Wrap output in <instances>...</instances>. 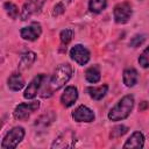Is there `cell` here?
<instances>
[{
  "mask_svg": "<svg viewBox=\"0 0 149 149\" xmlns=\"http://www.w3.org/2000/svg\"><path fill=\"white\" fill-rule=\"evenodd\" d=\"M127 132H128V127H127V126L119 125V126H115V127L112 129L109 136H111L112 139H116V137H120V136L125 135Z\"/></svg>",
  "mask_w": 149,
  "mask_h": 149,
  "instance_id": "44dd1931",
  "label": "cell"
},
{
  "mask_svg": "<svg viewBox=\"0 0 149 149\" xmlns=\"http://www.w3.org/2000/svg\"><path fill=\"white\" fill-rule=\"evenodd\" d=\"M133 14L132 10V6L128 2H120L114 7L113 10V15H114V20L116 23H126L128 22V20L130 19Z\"/></svg>",
  "mask_w": 149,
  "mask_h": 149,
  "instance_id": "8992f818",
  "label": "cell"
},
{
  "mask_svg": "<svg viewBox=\"0 0 149 149\" xmlns=\"http://www.w3.org/2000/svg\"><path fill=\"white\" fill-rule=\"evenodd\" d=\"M122 79H123V84H125L127 87H133L134 85L137 84L139 73H137V71H136L134 68L126 69V70L123 71V74H122Z\"/></svg>",
  "mask_w": 149,
  "mask_h": 149,
  "instance_id": "5bb4252c",
  "label": "cell"
},
{
  "mask_svg": "<svg viewBox=\"0 0 149 149\" xmlns=\"http://www.w3.org/2000/svg\"><path fill=\"white\" fill-rule=\"evenodd\" d=\"M45 79V76L43 73L41 74H37L36 77L33 78V80L28 84V87L26 88L24 93H23V97L26 99H34L36 95H37V92L38 90L41 88L42 84H43V80Z\"/></svg>",
  "mask_w": 149,
  "mask_h": 149,
  "instance_id": "9c48e42d",
  "label": "cell"
},
{
  "mask_svg": "<svg viewBox=\"0 0 149 149\" xmlns=\"http://www.w3.org/2000/svg\"><path fill=\"white\" fill-rule=\"evenodd\" d=\"M76 143V134L68 129L64 130L63 133H61L54 141V143L51 144V148H72L74 147Z\"/></svg>",
  "mask_w": 149,
  "mask_h": 149,
  "instance_id": "5b68a950",
  "label": "cell"
},
{
  "mask_svg": "<svg viewBox=\"0 0 149 149\" xmlns=\"http://www.w3.org/2000/svg\"><path fill=\"white\" fill-rule=\"evenodd\" d=\"M144 40H146L144 35H135L134 37H132V40L129 42V45L133 47V48H137L144 42Z\"/></svg>",
  "mask_w": 149,
  "mask_h": 149,
  "instance_id": "cb8c5ba5",
  "label": "cell"
},
{
  "mask_svg": "<svg viewBox=\"0 0 149 149\" xmlns=\"http://www.w3.org/2000/svg\"><path fill=\"white\" fill-rule=\"evenodd\" d=\"M134 97L132 94L125 95L108 112V119L111 121H120L127 119L134 107Z\"/></svg>",
  "mask_w": 149,
  "mask_h": 149,
  "instance_id": "6da1fadb",
  "label": "cell"
},
{
  "mask_svg": "<svg viewBox=\"0 0 149 149\" xmlns=\"http://www.w3.org/2000/svg\"><path fill=\"white\" fill-rule=\"evenodd\" d=\"M71 58L79 65H85L90 61V51L81 44H77L70 50Z\"/></svg>",
  "mask_w": 149,
  "mask_h": 149,
  "instance_id": "52a82bcc",
  "label": "cell"
},
{
  "mask_svg": "<svg viewBox=\"0 0 149 149\" xmlns=\"http://www.w3.org/2000/svg\"><path fill=\"white\" fill-rule=\"evenodd\" d=\"M107 6V0H90L88 1V9L92 13H101Z\"/></svg>",
  "mask_w": 149,
  "mask_h": 149,
  "instance_id": "d6986e66",
  "label": "cell"
},
{
  "mask_svg": "<svg viewBox=\"0 0 149 149\" xmlns=\"http://www.w3.org/2000/svg\"><path fill=\"white\" fill-rule=\"evenodd\" d=\"M78 99V90L74 86H68L61 95V102L64 107H71Z\"/></svg>",
  "mask_w": 149,
  "mask_h": 149,
  "instance_id": "7c38bea8",
  "label": "cell"
},
{
  "mask_svg": "<svg viewBox=\"0 0 149 149\" xmlns=\"http://www.w3.org/2000/svg\"><path fill=\"white\" fill-rule=\"evenodd\" d=\"M72 37H73V30H72V29H64V30H62L61 34H59L61 42H62V44H64V45H66L68 43H70L71 40H72Z\"/></svg>",
  "mask_w": 149,
  "mask_h": 149,
  "instance_id": "7402d4cb",
  "label": "cell"
},
{
  "mask_svg": "<svg viewBox=\"0 0 149 149\" xmlns=\"http://www.w3.org/2000/svg\"><path fill=\"white\" fill-rule=\"evenodd\" d=\"M72 118L77 122H92L94 120V113L87 106L80 105L72 112Z\"/></svg>",
  "mask_w": 149,
  "mask_h": 149,
  "instance_id": "30bf717a",
  "label": "cell"
},
{
  "mask_svg": "<svg viewBox=\"0 0 149 149\" xmlns=\"http://www.w3.org/2000/svg\"><path fill=\"white\" fill-rule=\"evenodd\" d=\"M24 137V129L22 127H14L12 128L3 137L1 142L2 149H14Z\"/></svg>",
  "mask_w": 149,
  "mask_h": 149,
  "instance_id": "3957f363",
  "label": "cell"
},
{
  "mask_svg": "<svg viewBox=\"0 0 149 149\" xmlns=\"http://www.w3.org/2000/svg\"><path fill=\"white\" fill-rule=\"evenodd\" d=\"M35 59H36L35 52H33V51H27V52H24V54L21 56V58H20V62H19V70L23 71V70L29 69V68L34 64Z\"/></svg>",
  "mask_w": 149,
  "mask_h": 149,
  "instance_id": "9a60e30c",
  "label": "cell"
},
{
  "mask_svg": "<svg viewBox=\"0 0 149 149\" xmlns=\"http://www.w3.org/2000/svg\"><path fill=\"white\" fill-rule=\"evenodd\" d=\"M3 8L7 13V15L10 17V19H16L19 16V8L15 3L10 2V1H7L3 3Z\"/></svg>",
  "mask_w": 149,
  "mask_h": 149,
  "instance_id": "ffe728a7",
  "label": "cell"
},
{
  "mask_svg": "<svg viewBox=\"0 0 149 149\" xmlns=\"http://www.w3.org/2000/svg\"><path fill=\"white\" fill-rule=\"evenodd\" d=\"M143 146H144L143 134L141 132H134L123 144V148H143Z\"/></svg>",
  "mask_w": 149,
  "mask_h": 149,
  "instance_id": "4fadbf2b",
  "label": "cell"
},
{
  "mask_svg": "<svg viewBox=\"0 0 149 149\" xmlns=\"http://www.w3.org/2000/svg\"><path fill=\"white\" fill-rule=\"evenodd\" d=\"M7 83H8L9 90H12V91H14V92L20 91V90L24 86V79L22 78V76H21L20 73H13V74L8 78Z\"/></svg>",
  "mask_w": 149,
  "mask_h": 149,
  "instance_id": "e0dca14e",
  "label": "cell"
},
{
  "mask_svg": "<svg viewBox=\"0 0 149 149\" xmlns=\"http://www.w3.org/2000/svg\"><path fill=\"white\" fill-rule=\"evenodd\" d=\"M66 1H68V2H71V1H72V0H66Z\"/></svg>",
  "mask_w": 149,
  "mask_h": 149,
  "instance_id": "484cf974",
  "label": "cell"
},
{
  "mask_svg": "<svg viewBox=\"0 0 149 149\" xmlns=\"http://www.w3.org/2000/svg\"><path fill=\"white\" fill-rule=\"evenodd\" d=\"M85 78L88 83H92V84H95L100 80L101 78V73H100V69L98 65H93V66H90L86 71H85Z\"/></svg>",
  "mask_w": 149,
  "mask_h": 149,
  "instance_id": "ac0fdd59",
  "label": "cell"
},
{
  "mask_svg": "<svg viewBox=\"0 0 149 149\" xmlns=\"http://www.w3.org/2000/svg\"><path fill=\"white\" fill-rule=\"evenodd\" d=\"M42 34V27L37 22H33L28 27H23L20 30V35L26 41H35L37 40Z\"/></svg>",
  "mask_w": 149,
  "mask_h": 149,
  "instance_id": "ba28073f",
  "label": "cell"
},
{
  "mask_svg": "<svg viewBox=\"0 0 149 149\" xmlns=\"http://www.w3.org/2000/svg\"><path fill=\"white\" fill-rule=\"evenodd\" d=\"M64 12H65V7H64V3H63V2H59V3H57V5L55 6V8H54V12H52V15H54V16H58V15L63 14Z\"/></svg>",
  "mask_w": 149,
  "mask_h": 149,
  "instance_id": "d4e9b609",
  "label": "cell"
},
{
  "mask_svg": "<svg viewBox=\"0 0 149 149\" xmlns=\"http://www.w3.org/2000/svg\"><path fill=\"white\" fill-rule=\"evenodd\" d=\"M40 108V102L38 101H31V102H22L19 104L14 112L13 115L16 120H27L31 113H34L36 109Z\"/></svg>",
  "mask_w": 149,
  "mask_h": 149,
  "instance_id": "277c9868",
  "label": "cell"
},
{
  "mask_svg": "<svg viewBox=\"0 0 149 149\" xmlns=\"http://www.w3.org/2000/svg\"><path fill=\"white\" fill-rule=\"evenodd\" d=\"M139 64L142 68H144V69L149 68V47H147L143 50V52L140 55V57H139Z\"/></svg>",
  "mask_w": 149,
  "mask_h": 149,
  "instance_id": "603a6c76",
  "label": "cell"
},
{
  "mask_svg": "<svg viewBox=\"0 0 149 149\" xmlns=\"http://www.w3.org/2000/svg\"><path fill=\"white\" fill-rule=\"evenodd\" d=\"M86 91H87L88 95H90L92 99H94V100H100V99H102V98L106 95V93H107V91H108V86H107L106 84H104V85H101V86H98V87H95V86H90V87L86 88Z\"/></svg>",
  "mask_w": 149,
  "mask_h": 149,
  "instance_id": "2e32d148",
  "label": "cell"
},
{
  "mask_svg": "<svg viewBox=\"0 0 149 149\" xmlns=\"http://www.w3.org/2000/svg\"><path fill=\"white\" fill-rule=\"evenodd\" d=\"M72 76V66L69 63H63L61 64L54 72L50 83H49V95L52 94V92L62 88L71 78Z\"/></svg>",
  "mask_w": 149,
  "mask_h": 149,
  "instance_id": "7a4b0ae2",
  "label": "cell"
},
{
  "mask_svg": "<svg viewBox=\"0 0 149 149\" xmlns=\"http://www.w3.org/2000/svg\"><path fill=\"white\" fill-rule=\"evenodd\" d=\"M45 0H29L22 8L21 12V19L22 20H27L28 17H30L33 14L38 13L40 9L42 8V6L44 5Z\"/></svg>",
  "mask_w": 149,
  "mask_h": 149,
  "instance_id": "8fae6325",
  "label": "cell"
}]
</instances>
